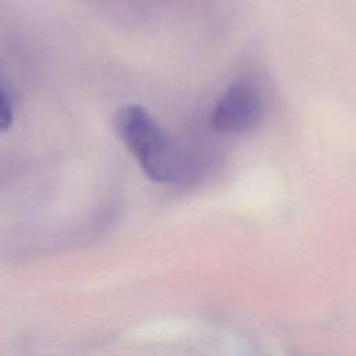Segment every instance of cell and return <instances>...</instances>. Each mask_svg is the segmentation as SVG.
Listing matches in <instances>:
<instances>
[{"instance_id": "obj_1", "label": "cell", "mask_w": 356, "mask_h": 356, "mask_svg": "<svg viewBox=\"0 0 356 356\" xmlns=\"http://www.w3.org/2000/svg\"><path fill=\"white\" fill-rule=\"evenodd\" d=\"M114 129L149 178L184 182L195 174L192 154L177 143L143 107L124 104L114 114Z\"/></svg>"}, {"instance_id": "obj_2", "label": "cell", "mask_w": 356, "mask_h": 356, "mask_svg": "<svg viewBox=\"0 0 356 356\" xmlns=\"http://www.w3.org/2000/svg\"><path fill=\"white\" fill-rule=\"evenodd\" d=\"M263 110L264 102L259 89L246 79H238L218 99L213 124L221 132H245L260 121Z\"/></svg>"}, {"instance_id": "obj_3", "label": "cell", "mask_w": 356, "mask_h": 356, "mask_svg": "<svg viewBox=\"0 0 356 356\" xmlns=\"http://www.w3.org/2000/svg\"><path fill=\"white\" fill-rule=\"evenodd\" d=\"M13 124V104L8 95L0 86V131H6Z\"/></svg>"}]
</instances>
